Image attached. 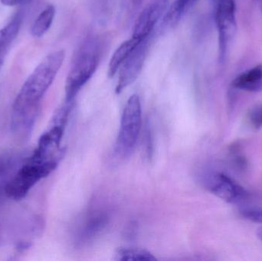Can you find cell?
<instances>
[{"label":"cell","instance_id":"1","mask_svg":"<svg viewBox=\"0 0 262 261\" xmlns=\"http://www.w3.org/2000/svg\"><path fill=\"white\" fill-rule=\"evenodd\" d=\"M66 53L49 54L34 69L21 86L12 104L11 129L18 136L29 135L33 128L42 99L59 72Z\"/></svg>","mask_w":262,"mask_h":261},{"label":"cell","instance_id":"2","mask_svg":"<svg viewBox=\"0 0 262 261\" xmlns=\"http://www.w3.org/2000/svg\"><path fill=\"white\" fill-rule=\"evenodd\" d=\"M99 43L89 39L78 50L66 82V100H75L78 92L87 84L100 63Z\"/></svg>","mask_w":262,"mask_h":261},{"label":"cell","instance_id":"3","mask_svg":"<svg viewBox=\"0 0 262 261\" xmlns=\"http://www.w3.org/2000/svg\"><path fill=\"white\" fill-rule=\"evenodd\" d=\"M58 162H34L28 160L5 186L9 199L21 201L40 181L48 177L58 167Z\"/></svg>","mask_w":262,"mask_h":261},{"label":"cell","instance_id":"4","mask_svg":"<svg viewBox=\"0 0 262 261\" xmlns=\"http://www.w3.org/2000/svg\"><path fill=\"white\" fill-rule=\"evenodd\" d=\"M141 124L140 98L137 94H133L124 107L117 139L116 153L121 157H127L132 153L138 139Z\"/></svg>","mask_w":262,"mask_h":261},{"label":"cell","instance_id":"5","mask_svg":"<svg viewBox=\"0 0 262 261\" xmlns=\"http://www.w3.org/2000/svg\"><path fill=\"white\" fill-rule=\"evenodd\" d=\"M235 0H214V15L219 34V59L224 62L236 32Z\"/></svg>","mask_w":262,"mask_h":261},{"label":"cell","instance_id":"6","mask_svg":"<svg viewBox=\"0 0 262 261\" xmlns=\"http://www.w3.org/2000/svg\"><path fill=\"white\" fill-rule=\"evenodd\" d=\"M66 127V126L50 123L49 128L40 136L37 147L29 160L59 162L64 153V150L61 145Z\"/></svg>","mask_w":262,"mask_h":261},{"label":"cell","instance_id":"7","mask_svg":"<svg viewBox=\"0 0 262 261\" xmlns=\"http://www.w3.org/2000/svg\"><path fill=\"white\" fill-rule=\"evenodd\" d=\"M203 182L211 193L229 203H238L247 199L246 190L225 173H208Z\"/></svg>","mask_w":262,"mask_h":261},{"label":"cell","instance_id":"8","mask_svg":"<svg viewBox=\"0 0 262 261\" xmlns=\"http://www.w3.org/2000/svg\"><path fill=\"white\" fill-rule=\"evenodd\" d=\"M149 38L150 35L140 41L120 67L118 84L115 89L118 94L131 85L140 75L149 52Z\"/></svg>","mask_w":262,"mask_h":261},{"label":"cell","instance_id":"9","mask_svg":"<svg viewBox=\"0 0 262 261\" xmlns=\"http://www.w3.org/2000/svg\"><path fill=\"white\" fill-rule=\"evenodd\" d=\"M169 0H152L139 15L133 37L143 40L150 35L168 6Z\"/></svg>","mask_w":262,"mask_h":261},{"label":"cell","instance_id":"10","mask_svg":"<svg viewBox=\"0 0 262 261\" xmlns=\"http://www.w3.org/2000/svg\"><path fill=\"white\" fill-rule=\"evenodd\" d=\"M23 21V12H16L7 25L0 29V70L12 43L19 32Z\"/></svg>","mask_w":262,"mask_h":261},{"label":"cell","instance_id":"11","mask_svg":"<svg viewBox=\"0 0 262 261\" xmlns=\"http://www.w3.org/2000/svg\"><path fill=\"white\" fill-rule=\"evenodd\" d=\"M108 216L103 211H95L86 219L82 227L78 231V242L87 244L93 240L107 225Z\"/></svg>","mask_w":262,"mask_h":261},{"label":"cell","instance_id":"12","mask_svg":"<svg viewBox=\"0 0 262 261\" xmlns=\"http://www.w3.org/2000/svg\"><path fill=\"white\" fill-rule=\"evenodd\" d=\"M232 87L251 93L262 90V64L243 72L233 80Z\"/></svg>","mask_w":262,"mask_h":261},{"label":"cell","instance_id":"13","mask_svg":"<svg viewBox=\"0 0 262 261\" xmlns=\"http://www.w3.org/2000/svg\"><path fill=\"white\" fill-rule=\"evenodd\" d=\"M143 40L133 37L130 39L124 41L115 51L111 58L108 65V76L113 78L119 70L123 63L128 58L131 52L138 45L139 43Z\"/></svg>","mask_w":262,"mask_h":261},{"label":"cell","instance_id":"14","mask_svg":"<svg viewBox=\"0 0 262 261\" xmlns=\"http://www.w3.org/2000/svg\"><path fill=\"white\" fill-rule=\"evenodd\" d=\"M55 11L53 5H49L40 12L31 29V33L34 38H41L49 30L55 18Z\"/></svg>","mask_w":262,"mask_h":261},{"label":"cell","instance_id":"15","mask_svg":"<svg viewBox=\"0 0 262 261\" xmlns=\"http://www.w3.org/2000/svg\"><path fill=\"white\" fill-rule=\"evenodd\" d=\"M115 260L120 261H154L157 257L149 251L142 248H121L116 251Z\"/></svg>","mask_w":262,"mask_h":261},{"label":"cell","instance_id":"16","mask_svg":"<svg viewBox=\"0 0 262 261\" xmlns=\"http://www.w3.org/2000/svg\"><path fill=\"white\" fill-rule=\"evenodd\" d=\"M143 0H121L118 20L123 26H127L137 14Z\"/></svg>","mask_w":262,"mask_h":261},{"label":"cell","instance_id":"17","mask_svg":"<svg viewBox=\"0 0 262 261\" xmlns=\"http://www.w3.org/2000/svg\"><path fill=\"white\" fill-rule=\"evenodd\" d=\"M231 157L234 164L238 167L239 170H244L247 168L248 162L246 156L243 155L241 151V147L239 144H233L231 146L230 150Z\"/></svg>","mask_w":262,"mask_h":261},{"label":"cell","instance_id":"18","mask_svg":"<svg viewBox=\"0 0 262 261\" xmlns=\"http://www.w3.org/2000/svg\"><path fill=\"white\" fill-rule=\"evenodd\" d=\"M240 215L246 220L255 222V223L262 224V208H258V207L243 208L240 210Z\"/></svg>","mask_w":262,"mask_h":261},{"label":"cell","instance_id":"19","mask_svg":"<svg viewBox=\"0 0 262 261\" xmlns=\"http://www.w3.org/2000/svg\"><path fill=\"white\" fill-rule=\"evenodd\" d=\"M251 125L255 130H259L262 127V105L255 106L251 109L249 113Z\"/></svg>","mask_w":262,"mask_h":261},{"label":"cell","instance_id":"20","mask_svg":"<svg viewBox=\"0 0 262 261\" xmlns=\"http://www.w3.org/2000/svg\"><path fill=\"white\" fill-rule=\"evenodd\" d=\"M18 3H20V0H0V3L5 6H16Z\"/></svg>","mask_w":262,"mask_h":261},{"label":"cell","instance_id":"21","mask_svg":"<svg viewBox=\"0 0 262 261\" xmlns=\"http://www.w3.org/2000/svg\"><path fill=\"white\" fill-rule=\"evenodd\" d=\"M257 236L260 240L262 241V227L258 228V231H257Z\"/></svg>","mask_w":262,"mask_h":261},{"label":"cell","instance_id":"22","mask_svg":"<svg viewBox=\"0 0 262 261\" xmlns=\"http://www.w3.org/2000/svg\"><path fill=\"white\" fill-rule=\"evenodd\" d=\"M32 1H33V0H20V3H21V4L27 5L32 3Z\"/></svg>","mask_w":262,"mask_h":261},{"label":"cell","instance_id":"23","mask_svg":"<svg viewBox=\"0 0 262 261\" xmlns=\"http://www.w3.org/2000/svg\"><path fill=\"white\" fill-rule=\"evenodd\" d=\"M261 10H262V0H261Z\"/></svg>","mask_w":262,"mask_h":261}]
</instances>
